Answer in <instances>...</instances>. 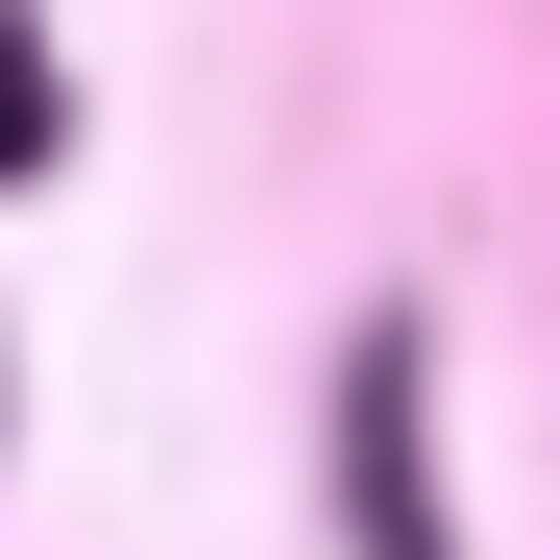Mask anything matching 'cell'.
Returning a JSON list of instances; mask_svg holds the SVG:
<instances>
[{
  "instance_id": "obj_2",
  "label": "cell",
  "mask_w": 560,
  "mask_h": 560,
  "mask_svg": "<svg viewBox=\"0 0 560 560\" xmlns=\"http://www.w3.org/2000/svg\"><path fill=\"white\" fill-rule=\"evenodd\" d=\"M49 147H73V98H49V25L0 0V171H49Z\"/></svg>"
},
{
  "instance_id": "obj_1",
  "label": "cell",
  "mask_w": 560,
  "mask_h": 560,
  "mask_svg": "<svg viewBox=\"0 0 560 560\" xmlns=\"http://www.w3.org/2000/svg\"><path fill=\"white\" fill-rule=\"evenodd\" d=\"M341 536H365V560H463V536L415 512V341H365V390H341Z\"/></svg>"
}]
</instances>
